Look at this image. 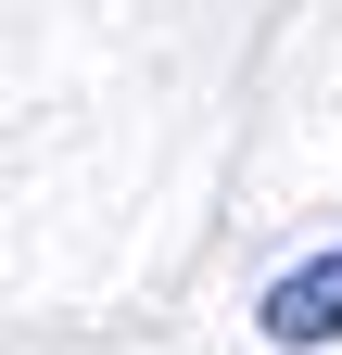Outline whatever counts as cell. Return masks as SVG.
I'll return each instance as SVG.
<instances>
[{
	"instance_id": "1",
	"label": "cell",
	"mask_w": 342,
	"mask_h": 355,
	"mask_svg": "<svg viewBox=\"0 0 342 355\" xmlns=\"http://www.w3.org/2000/svg\"><path fill=\"white\" fill-rule=\"evenodd\" d=\"M253 330H267L279 355H317V343H342V241H330V254H305L291 279H267Z\"/></svg>"
}]
</instances>
